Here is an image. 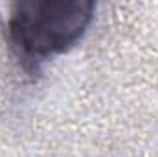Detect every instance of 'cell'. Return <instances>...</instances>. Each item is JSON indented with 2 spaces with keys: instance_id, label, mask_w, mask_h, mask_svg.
Wrapping results in <instances>:
<instances>
[{
  "instance_id": "cell-1",
  "label": "cell",
  "mask_w": 158,
  "mask_h": 157,
  "mask_svg": "<svg viewBox=\"0 0 158 157\" xmlns=\"http://www.w3.org/2000/svg\"><path fill=\"white\" fill-rule=\"evenodd\" d=\"M90 0H26L13 6L7 35L22 59L44 61L66 52L88 30L94 19Z\"/></svg>"
}]
</instances>
